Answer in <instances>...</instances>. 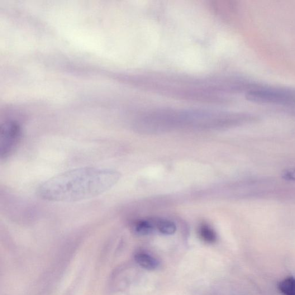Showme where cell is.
Masks as SVG:
<instances>
[{
	"label": "cell",
	"instance_id": "obj_1",
	"mask_svg": "<svg viewBox=\"0 0 295 295\" xmlns=\"http://www.w3.org/2000/svg\"><path fill=\"white\" fill-rule=\"evenodd\" d=\"M120 174L106 168L76 169L54 176L41 184L38 196L53 202H76L98 197L110 190Z\"/></svg>",
	"mask_w": 295,
	"mask_h": 295
},
{
	"label": "cell",
	"instance_id": "obj_2",
	"mask_svg": "<svg viewBox=\"0 0 295 295\" xmlns=\"http://www.w3.org/2000/svg\"><path fill=\"white\" fill-rule=\"evenodd\" d=\"M247 101L261 104L295 107V89L252 85L246 91Z\"/></svg>",
	"mask_w": 295,
	"mask_h": 295
},
{
	"label": "cell",
	"instance_id": "obj_3",
	"mask_svg": "<svg viewBox=\"0 0 295 295\" xmlns=\"http://www.w3.org/2000/svg\"><path fill=\"white\" fill-rule=\"evenodd\" d=\"M21 138L20 127L13 122L5 123L0 135V156L1 159L8 158L16 149Z\"/></svg>",
	"mask_w": 295,
	"mask_h": 295
},
{
	"label": "cell",
	"instance_id": "obj_4",
	"mask_svg": "<svg viewBox=\"0 0 295 295\" xmlns=\"http://www.w3.org/2000/svg\"><path fill=\"white\" fill-rule=\"evenodd\" d=\"M135 260L141 267L149 270H153L158 267L159 262L154 256L139 252L135 255Z\"/></svg>",
	"mask_w": 295,
	"mask_h": 295
},
{
	"label": "cell",
	"instance_id": "obj_5",
	"mask_svg": "<svg viewBox=\"0 0 295 295\" xmlns=\"http://www.w3.org/2000/svg\"><path fill=\"white\" fill-rule=\"evenodd\" d=\"M198 234L201 239L207 244H213L217 239L215 231L206 224H203L199 227Z\"/></svg>",
	"mask_w": 295,
	"mask_h": 295
},
{
	"label": "cell",
	"instance_id": "obj_6",
	"mask_svg": "<svg viewBox=\"0 0 295 295\" xmlns=\"http://www.w3.org/2000/svg\"><path fill=\"white\" fill-rule=\"evenodd\" d=\"M137 234L144 236L152 234L154 230V226L151 222L141 220L136 223L135 228Z\"/></svg>",
	"mask_w": 295,
	"mask_h": 295
},
{
	"label": "cell",
	"instance_id": "obj_7",
	"mask_svg": "<svg viewBox=\"0 0 295 295\" xmlns=\"http://www.w3.org/2000/svg\"><path fill=\"white\" fill-rule=\"evenodd\" d=\"M279 288L284 295H295V279L288 278L281 282Z\"/></svg>",
	"mask_w": 295,
	"mask_h": 295
},
{
	"label": "cell",
	"instance_id": "obj_8",
	"mask_svg": "<svg viewBox=\"0 0 295 295\" xmlns=\"http://www.w3.org/2000/svg\"><path fill=\"white\" fill-rule=\"evenodd\" d=\"M156 227L164 235H173L177 230L175 224L168 220H160L157 223Z\"/></svg>",
	"mask_w": 295,
	"mask_h": 295
},
{
	"label": "cell",
	"instance_id": "obj_9",
	"mask_svg": "<svg viewBox=\"0 0 295 295\" xmlns=\"http://www.w3.org/2000/svg\"><path fill=\"white\" fill-rule=\"evenodd\" d=\"M282 177L287 181H295V168L284 171L282 174Z\"/></svg>",
	"mask_w": 295,
	"mask_h": 295
}]
</instances>
